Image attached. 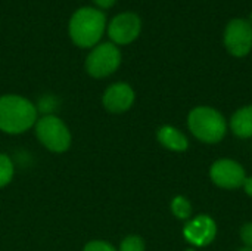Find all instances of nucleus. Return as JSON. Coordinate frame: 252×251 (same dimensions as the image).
<instances>
[{
  "label": "nucleus",
  "mask_w": 252,
  "mask_h": 251,
  "mask_svg": "<svg viewBox=\"0 0 252 251\" xmlns=\"http://www.w3.org/2000/svg\"><path fill=\"white\" fill-rule=\"evenodd\" d=\"M106 27L108 24L103 10L92 6H83L69 18L68 34L75 46L81 49H92L100 43Z\"/></svg>",
  "instance_id": "f257e3e1"
},
{
  "label": "nucleus",
  "mask_w": 252,
  "mask_h": 251,
  "mask_svg": "<svg viewBox=\"0 0 252 251\" xmlns=\"http://www.w3.org/2000/svg\"><path fill=\"white\" fill-rule=\"evenodd\" d=\"M35 105L19 95L0 96V130L9 135H19L35 126Z\"/></svg>",
  "instance_id": "f03ea898"
},
{
  "label": "nucleus",
  "mask_w": 252,
  "mask_h": 251,
  "mask_svg": "<svg viewBox=\"0 0 252 251\" xmlns=\"http://www.w3.org/2000/svg\"><path fill=\"white\" fill-rule=\"evenodd\" d=\"M188 124L192 135L205 143L220 142L227 132L224 117L211 107L193 108L188 117Z\"/></svg>",
  "instance_id": "7ed1b4c3"
},
{
  "label": "nucleus",
  "mask_w": 252,
  "mask_h": 251,
  "mask_svg": "<svg viewBox=\"0 0 252 251\" xmlns=\"http://www.w3.org/2000/svg\"><path fill=\"white\" fill-rule=\"evenodd\" d=\"M35 136L40 143L52 152H65L71 146V132L56 115L47 114L37 120Z\"/></svg>",
  "instance_id": "20e7f679"
},
{
  "label": "nucleus",
  "mask_w": 252,
  "mask_h": 251,
  "mask_svg": "<svg viewBox=\"0 0 252 251\" xmlns=\"http://www.w3.org/2000/svg\"><path fill=\"white\" fill-rule=\"evenodd\" d=\"M121 65V52L112 41H103L92 47L86 58V71L93 78H105Z\"/></svg>",
  "instance_id": "39448f33"
},
{
  "label": "nucleus",
  "mask_w": 252,
  "mask_h": 251,
  "mask_svg": "<svg viewBox=\"0 0 252 251\" xmlns=\"http://www.w3.org/2000/svg\"><path fill=\"white\" fill-rule=\"evenodd\" d=\"M106 31L114 44L126 46L133 43L139 37L142 31V21L139 15L133 12H123L115 15L109 21Z\"/></svg>",
  "instance_id": "423d86ee"
},
{
  "label": "nucleus",
  "mask_w": 252,
  "mask_h": 251,
  "mask_svg": "<svg viewBox=\"0 0 252 251\" xmlns=\"http://www.w3.org/2000/svg\"><path fill=\"white\" fill-rule=\"evenodd\" d=\"M226 49L238 58L247 56L252 49V25L245 19H233L224 31Z\"/></svg>",
  "instance_id": "0eeeda50"
},
{
  "label": "nucleus",
  "mask_w": 252,
  "mask_h": 251,
  "mask_svg": "<svg viewBox=\"0 0 252 251\" xmlns=\"http://www.w3.org/2000/svg\"><path fill=\"white\" fill-rule=\"evenodd\" d=\"M211 180L224 189L241 188L247 179L244 167L233 160H219L211 166L210 170Z\"/></svg>",
  "instance_id": "6e6552de"
},
{
  "label": "nucleus",
  "mask_w": 252,
  "mask_h": 251,
  "mask_svg": "<svg viewBox=\"0 0 252 251\" xmlns=\"http://www.w3.org/2000/svg\"><path fill=\"white\" fill-rule=\"evenodd\" d=\"M183 235L190 244L196 247H204L213 243V240L216 238L217 226H216V222L210 216L201 215V216H196L192 222H189L185 226Z\"/></svg>",
  "instance_id": "1a4fd4ad"
},
{
  "label": "nucleus",
  "mask_w": 252,
  "mask_h": 251,
  "mask_svg": "<svg viewBox=\"0 0 252 251\" xmlns=\"http://www.w3.org/2000/svg\"><path fill=\"white\" fill-rule=\"evenodd\" d=\"M134 90L127 83H114L111 84L102 96V104L109 112H124L131 108L134 104Z\"/></svg>",
  "instance_id": "9d476101"
},
{
  "label": "nucleus",
  "mask_w": 252,
  "mask_h": 251,
  "mask_svg": "<svg viewBox=\"0 0 252 251\" xmlns=\"http://www.w3.org/2000/svg\"><path fill=\"white\" fill-rule=\"evenodd\" d=\"M157 138L162 146H165L167 149H171V151L182 152V151H186L189 146L188 138L179 129L173 127V126L159 127L157 132Z\"/></svg>",
  "instance_id": "9b49d317"
},
{
  "label": "nucleus",
  "mask_w": 252,
  "mask_h": 251,
  "mask_svg": "<svg viewBox=\"0 0 252 251\" xmlns=\"http://www.w3.org/2000/svg\"><path fill=\"white\" fill-rule=\"evenodd\" d=\"M232 132L239 138H251L252 136V105L238 109L230 120Z\"/></svg>",
  "instance_id": "f8f14e48"
},
{
  "label": "nucleus",
  "mask_w": 252,
  "mask_h": 251,
  "mask_svg": "<svg viewBox=\"0 0 252 251\" xmlns=\"http://www.w3.org/2000/svg\"><path fill=\"white\" fill-rule=\"evenodd\" d=\"M171 212L177 219H189L192 215V206L188 198L179 195L171 201Z\"/></svg>",
  "instance_id": "ddd939ff"
},
{
  "label": "nucleus",
  "mask_w": 252,
  "mask_h": 251,
  "mask_svg": "<svg viewBox=\"0 0 252 251\" xmlns=\"http://www.w3.org/2000/svg\"><path fill=\"white\" fill-rule=\"evenodd\" d=\"M13 164L6 154H0V188L6 186L13 178Z\"/></svg>",
  "instance_id": "4468645a"
},
{
  "label": "nucleus",
  "mask_w": 252,
  "mask_h": 251,
  "mask_svg": "<svg viewBox=\"0 0 252 251\" xmlns=\"http://www.w3.org/2000/svg\"><path fill=\"white\" fill-rule=\"evenodd\" d=\"M118 251H145V241L139 235H128L121 241Z\"/></svg>",
  "instance_id": "2eb2a0df"
},
{
  "label": "nucleus",
  "mask_w": 252,
  "mask_h": 251,
  "mask_svg": "<svg viewBox=\"0 0 252 251\" xmlns=\"http://www.w3.org/2000/svg\"><path fill=\"white\" fill-rule=\"evenodd\" d=\"M83 251H117L106 241H90Z\"/></svg>",
  "instance_id": "dca6fc26"
},
{
  "label": "nucleus",
  "mask_w": 252,
  "mask_h": 251,
  "mask_svg": "<svg viewBox=\"0 0 252 251\" xmlns=\"http://www.w3.org/2000/svg\"><path fill=\"white\" fill-rule=\"evenodd\" d=\"M241 240L245 243L247 247L252 249V223H245L241 229Z\"/></svg>",
  "instance_id": "f3484780"
},
{
  "label": "nucleus",
  "mask_w": 252,
  "mask_h": 251,
  "mask_svg": "<svg viewBox=\"0 0 252 251\" xmlns=\"http://www.w3.org/2000/svg\"><path fill=\"white\" fill-rule=\"evenodd\" d=\"M117 0H93V3L97 6V9L103 10V9H109L115 4Z\"/></svg>",
  "instance_id": "a211bd4d"
},
{
  "label": "nucleus",
  "mask_w": 252,
  "mask_h": 251,
  "mask_svg": "<svg viewBox=\"0 0 252 251\" xmlns=\"http://www.w3.org/2000/svg\"><path fill=\"white\" fill-rule=\"evenodd\" d=\"M242 186H244L245 192H247V194H248L250 197H252V178H247Z\"/></svg>",
  "instance_id": "6ab92c4d"
},
{
  "label": "nucleus",
  "mask_w": 252,
  "mask_h": 251,
  "mask_svg": "<svg viewBox=\"0 0 252 251\" xmlns=\"http://www.w3.org/2000/svg\"><path fill=\"white\" fill-rule=\"evenodd\" d=\"M239 251H252L251 247H244V249H241Z\"/></svg>",
  "instance_id": "aec40b11"
},
{
  "label": "nucleus",
  "mask_w": 252,
  "mask_h": 251,
  "mask_svg": "<svg viewBox=\"0 0 252 251\" xmlns=\"http://www.w3.org/2000/svg\"><path fill=\"white\" fill-rule=\"evenodd\" d=\"M250 19H251V25H252V13H251V15H250Z\"/></svg>",
  "instance_id": "412c9836"
},
{
  "label": "nucleus",
  "mask_w": 252,
  "mask_h": 251,
  "mask_svg": "<svg viewBox=\"0 0 252 251\" xmlns=\"http://www.w3.org/2000/svg\"><path fill=\"white\" fill-rule=\"evenodd\" d=\"M188 251H195V250H188Z\"/></svg>",
  "instance_id": "4be33fe9"
}]
</instances>
